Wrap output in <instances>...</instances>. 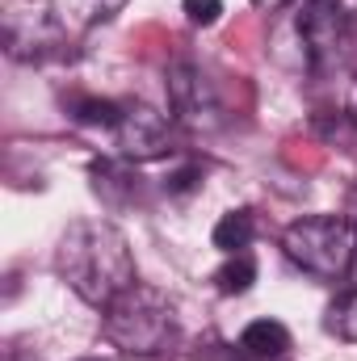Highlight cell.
Instances as JSON below:
<instances>
[{
  "label": "cell",
  "mask_w": 357,
  "mask_h": 361,
  "mask_svg": "<svg viewBox=\"0 0 357 361\" xmlns=\"http://www.w3.org/2000/svg\"><path fill=\"white\" fill-rule=\"evenodd\" d=\"M55 273L68 281V290L76 298H85L97 311H105L122 290H131L139 281L131 244L109 219H76L59 235Z\"/></svg>",
  "instance_id": "obj_1"
},
{
  "label": "cell",
  "mask_w": 357,
  "mask_h": 361,
  "mask_svg": "<svg viewBox=\"0 0 357 361\" xmlns=\"http://www.w3.org/2000/svg\"><path fill=\"white\" fill-rule=\"evenodd\" d=\"M105 336L122 353L156 357L177 341V302L164 290L135 281L105 307Z\"/></svg>",
  "instance_id": "obj_2"
},
{
  "label": "cell",
  "mask_w": 357,
  "mask_h": 361,
  "mask_svg": "<svg viewBox=\"0 0 357 361\" xmlns=\"http://www.w3.org/2000/svg\"><path fill=\"white\" fill-rule=\"evenodd\" d=\"M282 252L303 273L320 281H337L353 265L357 231L349 227L345 214H307L282 231Z\"/></svg>",
  "instance_id": "obj_3"
},
{
  "label": "cell",
  "mask_w": 357,
  "mask_h": 361,
  "mask_svg": "<svg viewBox=\"0 0 357 361\" xmlns=\"http://www.w3.org/2000/svg\"><path fill=\"white\" fill-rule=\"evenodd\" d=\"M357 30V0H307L298 13V42L311 72H328L345 59Z\"/></svg>",
  "instance_id": "obj_4"
},
{
  "label": "cell",
  "mask_w": 357,
  "mask_h": 361,
  "mask_svg": "<svg viewBox=\"0 0 357 361\" xmlns=\"http://www.w3.org/2000/svg\"><path fill=\"white\" fill-rule=\"evenodd\" d=\"M63 47V21L47 0H13L4 8V51L13 59L38 63Z\"/></svg>",
  "instance_id": "obj_5"
},
{
  "label": "cell",
  "mask_w": 357,
  "mask_h": 361,
  "mask_svg": "<svg viewBox=\"0 0 357 361\" xmlns=\"http://www.w3.org/2000/svg\"><path fill=\"white\" fill-rule=\"evenodd\" d=\"M114 143H118L122 160H131V164L160 160L169 152V118L143 101H126L122 118L114 126Z\"/></svg>",
  "instance_id": "obj_6"
},
{
  "label": "cell",
  "mask_w": 357,
  "mask_h": 361,
  "mask_svg": "<svg viewBox=\"0 0 357 361\" xmlns=\"http://www.w3.org/2000/svg\"><path fill=\"white\" fill-rule=\"evenodd\" d=\"M169 105H173V118L189 130H214L219 126V97L210 89V80L193 68V63H173L169 76Z\"/></svg>",
  "instance_id": "obj_7"
},
{
  "label": "cell",
  "mask_w": 357,
  "mask_h": 361,
  "mask_svg": "<svg viewBox=\"0 0 357 361\" xmlns=\"http://www.w3.org/2000/svg\"><path fill=\"white\" fill-rule=\"evenodd\" d=\"M92 177V193L105 202V206H131L135 197H139V177L126 169V164H118V160H97L89 169Z\"/></svg>",
  "instance_id": "obj_8"
},
{
  "label": "cell",
  "mask_w": 357,
  "mask_h": 361,
  "mask_svg": "<svg viewBox=\"0 0 357 361\" xmlns=\"http://www.w3.org/2000/svg\"><path fill=\"white\" fill-rule=\"evenodd\" d=\"M286 349H290V332L277 319H253L240 332V353L253 361H273V357H282Z\"/></svg>",
  "instance_id": "obj_9"
},
{
  "label": "cell",
  "mask_w": 357,
  "mask_h": 361,
  "mask_svg": "<svg viewBox=\"0 0 357 361\" xmlns=\"http://www.w3.org/2000/svg\"><path fill=\"white\" fill-rule=\"evenodd\" d=\"M210 240H214V248L219 252H248V244L257 240V214L248 210V206H240V210H227L219 223H214V231H210Z\"/></svg>",
  "instance_id": "obj_10"
},
{
  "label": "cell",
  "mask_w": 357,
  "mask_h": 361,
  "mask_svg": "<svg viewBox=\"0 0 357 361\" xmlns=\"http://www.w3.org/2000/svg\"><path fill=\"white\" fill-rule=\"evenodd\" d=\"M253 281H257V261H253V252H231L219 273H214V286H219V294H244V290H253Z\"/></svg>",
  "instance_id": "obj_11"
},
{
  "label": "cell",
  "mask_w": 357,
  "mask_h": 361,
  "mask_svg": "<svg viewBox=\"0 0 357 361\" xmlns=\"http://www.w3.org/2000/svg\"><path fill=\"white\" fill-rule=\"evenodd\" d=\"M68 114L76 118V122H85V126H118V118H122V101H109V97H76L72 105H68Z\"/></svg>",
  "instance_id": "obj_12"
},
{
  "label": "cell",
  "mask_w": 357,
  "mask_h": 361,
  "mask_svg": "<svg viewBox=\"0 0 357 361\" xmlns=\"http://www.w3.org/2000/svg\"><path fill=\"white\" fill-rule=\"evenodd\" d=\"M324 328H328L337 341H349V345H357V290L341 294V298L328 307V315H324Z\"/></svg>",
  "instance_id": "obj_13"
},
{
  "label": "cell",
  "mask_w": 357,
  "mask_h": 361,
  "mask_svg": "<svg viewBox=\"0 0 357 361\" xmlns=\"http://www.w3.org/2000/svg\"><path fill=\"white\" fill-rule=\"evenodd\" d=\"M189 25H214L223 17V0H185Z\"/></svg>",
  "instance_id": "obj_14"
},
{
  "label": "cell",
  "mask_w": 357,
  "mask_h": 361,
  "mask_svg": "<svg viewBox=\"0 0 357 361\" xmlns=\"http://www.w3.org/2000/svg\"><path fill=\"white\" fill-rule=\"evenodd\" d=\"M345 219H349V227L357 231V185L349 189V197H345Z\"/></svg>",
  "instance_id": "obj_15"
},
{
  "label": "cell",
  "mask_w": 357,
  "mask_h": 361,
  "mask_svg": "<svg viewBox=\"0 0 357 361\" xmlns=\"http://www.w3.org/2000/svg\"><path fill=\"white\" fill-rule=\"evenodd\" d=\"M349 118H353V126H357V76H353V85H349Z\"/></svg>",
  "instance_id": "obj_16"
},
{
  "label": "cell",
  "mask_w": 357,
  "mask_h": 361,
  "mask_svg": "<svg viewBox=\"0 0 357 361\" xmlns=\"http://www.w3.org/2000/svg\"><path fill=\"white\" fill-rule=\"evenodd\" d=\"M253 4H257V8H269V13H273V8H282L286 0H253Z\"/></svg>",
  "instance_id": "obj_17"
},
{
  "label": "cell",
  "mask_w": 357,
  "mask_h": 361,
  "mask_svg": "<svg viewBox=\"0 0 357 361\" xmlns=\"http://www.w3.org/2000/svg\"><path fill=\"white\" fill-rule=\"evenodd\" d=\"M349 277H353V290H357V252H353V265H349Z\"/></svg>",
  "instance_id": "obj_18"
},
{
  "label": "cell",
  "mask_w": 357,
  "mask_h": 361,
  "mask_svg": "<svg viewBox=\"0 0 357 361\" xmlns=\"http://www.w3.org/2000/svg\"><path fill=\"white\" fill-rule=\"evenodd\" d=\"M76 361H105V357H76Z\"/></svg>",
  "instance_id": "obj_19"
}]
</instances>
